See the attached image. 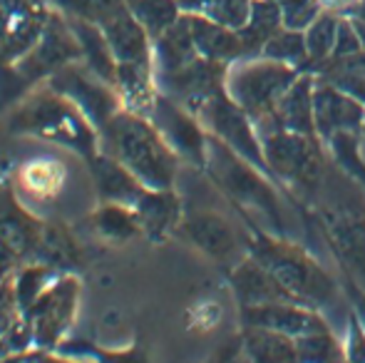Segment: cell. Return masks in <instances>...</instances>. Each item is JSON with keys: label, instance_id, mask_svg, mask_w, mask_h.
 I'll use <instances>...</instances> for the list:
<instances>
[{"label": "cell", "instance_id": "6da1fadb", "mask_svg": "<svg viewBox=\"0 0 365 363\" xmlns=\"http://www.w3.org/2000/svg\"><path fill=\"white\" fill-rule=\"evenodd\" d=\"M306 204L348 279L365 289V184L331 157L326 175Z\"/></svg>", "mask_w": 365, "mask_h": 363}, {"label": "cell", "instance_id": "7a4b0ae2", "mask_svg": "<svg viewBox=\"0 0 365 363\" xmlns=\"http://www.w3.org/2000/svg\"><path fill=\"white\" fill-rule=\"evenodd\" d=\"M8 132L70 152L90 165L102 152L97 125L63 92L40 83L25 92L8 115Z\"/></svg>", "mask_w": 365, "mask_h": 363}, {"label": "cell", "instance_id": "3957f363", "mask_svg": "<svg viewBox=\"0 0 365 363\" xmlns=\"http://www.w3.org/2000/svg\"><path fill=\"white\" fill-rule=\"evenodd\" d=\"M207 177L217 184V189L244 214L246 224L254 232H264L271 237L289 239V222H286L284 204L279 197V187L271 182L266 172L226 147L224 142L209 135L207 145Z\"/></svg>", "mask_w": 365, "mask_h": 363}, {"label": "cell", "instance_id": "277c9868", "mask_svg": "<svg viewBox=\"0 0 365 363\" xmlns=\"http://www.w3.org/2000/svg\"><path fill=\"white\" fill-rule=\"evenodd\" d=\"M102 152L120 160L147 189H174L179 157L154 122L122 107L100 130Z\"/></svg>", "mask_w": 365, "mask_h": 363}, {"label": "cell", "instance_id": "5b68a950", "mask_svg": "<svg viewBox=\"0 0 365 363\" xmlns=\"http://www.w3.org/2000/svg\"><path fill=\"white\" fill-rule=\"evenodd\" d=\"M254 232V229H251ZM249 254L266 269L291 301L311 306L316 311H333L341 306V286L306 249L293 244L291 239H279L264 232L249 237Z\"/></svg>", "mask_w": 365, "mask_h": 363}, {"label": "cell", "instance_id": "8992f818", "mask_svg": "<svg viewBox=\"0 0 365 363\" xmlns=\"http://www.w3.org/2000/svg\"><path fill=\"white\" fill-rule=\"evenodd\" d=\"M301 73L303 70L281 63V60L251 55V58H241L229 65L226 92L251 117L256 132L261 135L269 130L276 105Z\"/></svg>", "mask_w": 365, "mask_h": 363}, {"label": "cell", "instance_id": "52a82bcc", "mask_svg": "<svg viewBox=\"0 0 365 363\" xmlns=\"http://www.w3.org/2000/svg\"><path fill=\"white\" fill-rule=\"evenodd\" d=\"M261 145L271 180L306 204L331 165L326 142L291 130H274L261 137Z\"/></svg>", "mask_w": 365, "mask_h": 363}, {"label": "cell", "instance_id": "ba28073f", "mask_svg": "<svg viewBox=\"0 0 365 363\" xmlns=\"http://www.w3.org/2000/svg\"><path fill=\"white\" fill-rule=\"evenodd\" d=\"M82 299V281L75 272H60L38 296L23 316L30 331V346L43 351H58L65 339L73 336Z\"/></svg>", "mask_w": 365, "mask_h": 363}, {"label": "cell", "instance_id": "9c48e42d", "mask_svg": "<svg viewBox=\"0 0 365 363\" xmlns=\"http://www.w3.org/2000/svg\"><path fill=\"white\" fill-rule=\"evenodd\" d=\"M82 60L80 53V43H77L73 28H70V20L63 10L55 5V13L50 18L48 28H45L40 43L30 50L25 58H20L18 63L5 65V73L15 80V85H23V95L30 92L35 85L45 83L50 75H55L60 68L70 63Z\"/></svg>", "mask_w": 365, "mask_h": 363}, {"label": "cell", "instance_id": "30bf717a", "mask_svg": "<svg viewBox=\"0 0 365 363\" xmlns=\"http://www.w3.org/2000/svg\"><path fill=\"white\" fill-rule=\"evenodd\" d=\"M194 115L199 117V122H202L209 135H214L217 140L224 142L226 147L239 152L244 160H249L251 165H256L261 172L269 175V167H266V160H264L261 135L256 132L251 117L231 100L229 92L226 90L214 92L209 100H204L202 105L197 107Z\"/></svg>", "mask_w": 365, "mask_h": 363}, {"label": "cell", "instance_id": "8fae6325", "mask_svg": "<svg viewBox=\"0 0 365 363\" xmlns=\"http://www.w3.org/2000/svg\"><path fill=\"white\" fill-rule=\"evenodd\" d=\"M45 222L35 217L15 187H0V274L10 276L20 264L35 262Z\"/></svg>", "mask_w": 365, "mask_h": 363}, {"label": "cell", "instance_id": "7c38bea8", "mask_svg": "<svg viewBox=\"0 0 365 363\" xmlns=\"http://www.w3.org/2000/svg\"><path fill=\"white\" fill-rule=\"evenodd\" d=\"M53 13L48 0H0V68L18 63L40 43Z\"/></svg>", "mask_w": 365, "mask_h": 363}, {"label": "cell", "instance_id": "4fadbf2b", "mask_svg": "<svg viewBox=\"0 0 365 363\" xmlns=\"http://www.w3.org/2000/svg\"><path fill=\"white\" fill-rule=\"evenodd\" d=\"M45 85H50L53 90L70 97V100L95 122L97 130H102V127L122 110L120 92H117L115 85H110L107 80H102L100 75L92 73L82 60L60 68L58 73L45 80Z\"/></svg>", "mask_w": 365, "mask_h": 363}, {"label": "cell", "instance_id": "5bb4252c", "mask_svg": "<svg viewBox=\"0 0 365 363\" xmlns=\"http://www.w3.org/2000/svg\"><path fill=\"white\" fill-rule=\"evenodd\" d=\"M149 120L154 122L167 145L177 152V157L187 165L204 170L207 165V145H209V132L199 122V117L177 100L167 97L159 92L157 105H154Z\"/></svg>", "mask_w": 365, "mask_h": 363}, {"label": "cell", "instance_id": "9a60e30c", "mask_svg": "<svg viewBox=\"0 0 365 363\" xmlns=\"http://www.w3.org/2000/svg\"><path fill=\"white\" fill-rule=\"evenodd\" d=\"M226 73H229V65L226 63L199 55V58H194L184 68L174 70V73L157 75V85L159 92L177 100L187 110L197 112V107L204 100H209L214 92L226 90Z\"/></svg>", "mask_w": 365, "mask_h": 363}, {"label": "cell", "instance_id": "2e32d148", "mask_svg": "<svg viewBox=\"0 0 365 363\" xmlns=\"http://www.w3.org/2000/svg\"><path fill=\"white\" fill-rule=\"evenodd\" d=\"M313 117H316L318 137L328 142L338 135H358L365 122V105L356 95L316 75Z\"/></svg>", "mask_w": 365, "mask_h": 363}, {"label": "cell", "instance_id": "e0dca14e", "mask_svg": "<svg viewBox=\"0 0 365 363\" xmlns=\"http://www.w3.org/2000/svg\"><path fill=\"white\" fill-rule=\"evenodd\" d=\"M239 311L244 329H249V326L271 329L291 336V339H301V336L331 329V324H328V319H323L321 311L296 304V301H269V304L239 306Z\"/></svg>", "mask_w": 365, "mask_h": 363}, {"label": "cell", "instance_id": "ac0fdd59", "mask_svg": "<svg viewBox=\"0 0 365 363\" xmlns=\"http://www.w3.org/2000/svg\"><path fill=\"white\" fill-rule=\"evenodd\" d=\"M179 232L187 237V242L192 247H197L204 257L214 259V262H234V259H239V234L229 224V219H224L217 212L204 209V212L184 214Z\"/></svg>", "mask_w": 365, "mask_h": 363}, {"label": "cell", "instance_id": "d6986e66", "mask_svg": "<svg viewBox=\"0 0 365 363\" xmlns=\"http://www.w3.org/2000/svg\"><path fill=\"white\" fill-rule=\"evenodd\" d=\"M68 184V165L58 155H35L18 165L13 175V187L20 199L35 204H48L63 194Z\"/></svg>", "mask_w": 365, "mask_h": 363}, {"label": "cell", "instance_id": "ffe728a7", "mask_svg": "<svg viewBox=\"0 0 365 363\" xmlns=\"http://www.w3.org/2000/svg\"><path fill=\"white\" fill-rule=\"evenodd\" d=\"M97 28L105 33L112 53L120 63H154L152 53V35L147 33L145 25L132 13L130 3L117 8L115 13L107 15Z\"/></svg>", "mask_w": 365, "mask_h": 363}, {"label": "cell", "instance_id": "44dd1931", "mask_svg": "<svg viewBox=\"0 0 365 363\" xmlns=\"http://www.w3.org/2000/svg\"><path fill=\"white\" fill-rule=\"evenodd\" d=\"M135 212L140 219L142 237L154 244L167 242L174 232H179L184 219V207L177 189H147L135 204Z\"/></svg>", "mask_w": 365, "mask_h": 363}, {"label": "cell", "instance_id": "7402d4cb", "mask_svg": "<svg viewBox=\"0 0 365 363\" xmlns=\"http://www.w3.org/2000/svg\"><path fill=\"white\" fill-rule=\"evenodd\" d=\"M313 88H316V75H298V80L276 105L269 130L261 132V137L274 130H291L298 132V135L318 137L316 117H313Z\"/></svg>", "mask_w": 365, "mask_h": 363}, {"label": "cell", "instance_id": "603a6c76", "mask_svg": "<svg viewBox=\"0 0 365 363\" xmlns=\"http://www.w3.org/2000/svg\"><path fill=\"white\" fill-rule=\"evenodd\" d=\"M87 170L92 172L97 202H117V204H127V207H135L142 199V194L147 192L145 184L137 180L120 160H115L107 152H100L87 165Z\"/></svg>", "mask_w": 365, "mask_h": 363}, {"label": "cell", "instance_id": "cb8c5ba5", "mask_svg": "<svg viewBox=\"0 0 365 363\" xmlns=\"http://www.w3.org/2000/svg\"><path fill=\"white\" fill-rule=\"evenodd\" d=\"M189 20V28H192L194 43H197L199 55L209 60H219V63H236L241 58H251L249 48H246L244 38H241L239 30L226 28L221 23L204 18L197 13H184Z\"/></svg>", "mask_w": 365, "mask_h": 363}, {"label": "cell", "instance_id": "d4e9b609", "mask_svg": "<svg viewBox=\"0 0 365 363\" xmlns=\"http://www.w3.org/2000/svg\"><path fill=\"white\" fill-rule=\"evenodd\" d=\"M229 284L234 289V296L239 306H256L269 304V301H291L289 294L281 289V284L274 279L254 257L236 259V264L229 272Z\"/></svg>", "mask_w": 365, "mask_h": 363}, {"label": "cell", "instance_id": "484cf974", "mask_svg": "<svg viewBox=\"0 0 365 363\" xmlns=\"http://www.w3.org/2000/svg\"><path fill=\"white\" fill-rule=\"evenodd\" d=\"M115 88L120 92L125 110L149 117L159 97L154 63H120L117 65Z\"/></svg>", "mask_w": 365, "mask_h": 363}, {"label": "cell", "instance_id": "4316f807", "mask_svg": "<svg viewBox=\"0 0 365 363\" xmlns=\"http://www.w3.org/2000/svg\"><path fill=\"white\" fill-rule=\"evenodd\" d=\"M152 53H154V73L157 75L174 73V70L192 63L194 58H199V50L197 43H194L187 15L182 13V18L172 28H167L162 35H157L152 40Z\"/></svg>", "mask_w": 365, "mask_h": 363}, {"label": "cell", "instance_id": "83f0119b", "mask_svg": "<svg viewBox=\"0 0 365 363\" xmlns=\"http://www.w3.org/2000/svg\"><path fill=\"white\" fill-rule=\"evenodd\" d=\"M87 224H90L92 234L107 247H122L142 234L135 207L117 202H100L95 212L90 214Z\"/></svg>", "mask_w": 365, "mask_h": 363}, {"label": "cell", "instance_id": "f1b7e54d", "mask_svg": "<svg viewBox=\"0 0 365 363\" xmlns=\"http://www.w3.org/2000/svg\"><path fill=\"white\" fill-rule=\"evenodd\" d=\"M68 20H70V28H73L77 43H80L82 63H85L95 75H100L102 80L115 85L117 58H115V53H112L110 43H107L105 33H102L95 23H90V20L73 18V15H68Z\"/></svg>", "mask_w": 365, "mask_h": 363}, {"label": "cell", "instance_id": "f546056e", "mask_svg": "<svg viewBox=\"0 0 365 363\" xmlns=\"http://www.w3.org/2000/svg\"><path fill=\"white\" fill-rule=\"evenodd\" d=\"M241 349L251 361H264V363H289L298 361L296 339L271 329H256L249 326L241 334Z\"/></svg>", "mask_w": 365, "mask_h": 363}, {"label": "cell", "instance_id": "4dcf8cb0", "mask_svg": "<svg viewBox=\"0 0 365 363\" xmlns=\"http://www.w3.org/2000/svg\"><path fill=\"white\" fill-rule=\"evenodd\" d=\"M35 262L50 264L60 272H75V267L82 262V252L77 247L68 227L58 222H45L43 237H40Z\"/></svg>", "mask_w": 365, "mask_h": 363}, {"label": "cell", "instance_id": "1f68e13d", "mask_svg": "<svg viewBox=\"0 0 365 363\" xmlns=\"http://www.w3.org/2000/svg\"><path fill=\"white\" fill-rule=\"evenodd\" d=\"M341 18L336 10H323L306 30V48H308V68L306 73H316L323 63L333 55L338 40V28H341Z\"/></svg>", "mask_w": 365, "mask_h": 363}, {"label": "cell", "instance_id": "d6a6232c", "mask_svg": "<svg viewBox=\"0 0 365 363\" xmlns=\"http://www.w3.org/2000/svg\"><path fill=\"white\" fill-rule=\"evenodd\" d=\"M279 28H284V13H281L279 0H254L249 23H246L239 33H241V38H244L246 48H249V53L261 55L264 43Z\"/></svg>", "mask_w": 365, "mask_h": 363}, {"label": "cell", "instance_id": "836d02e7", "mask_svg": "<svg viewBox=\"0 0 365 363\" xmlns=\"http://www.w3.org/2000/svg\"><path fill=\"white\" fill-rule=\"evenodd\" d=\"M179 5L184 13H197L226 28L241 30L249 23L254 0H179Z\"/></svg>", "mask_w": 365, "mask_h": 363}, {"label": "cell", "instance_id": "e575fe53", "mask_svg": "<svg viewBox=\"0 0 365 363\" xmlns=\"http://www.w3.org/2000/svg\"><path fill=\"white\" fill-rule=\"evenodd\" d=\"M261 55L271 60H281L286 65L303 70L308 68V48H306V35L303 30H293V28H279L261 48Z\"/></svg>", "mask_w": 365, "mask_h": 363}, {"label": "cell", "instance_id": "d590c367", "mask_svg": "<svg viewBox=\"0 0 365 363\" xmlns=\"http://www.w3.org/2000/svg\"><path fill=\"white\" fill-rule=\"evenodd\" d=\"M127 3L137 20L147 28V33L152 35V40L167 28H172L184 13L179 0H127Z\"/></svg>", "mask_w": 365, "mask_h": 363}, {"label": "cell", "instance_id": "8d00e7d4", "mask_svg": "<svg viewBox=\"0 0 365 363\" xmlns=\"http://www.w3.org/2000/svg\"><path fill=\"white\" fill-rule=\"evenodd\" d=\"M298 361H311V363H331L346 359V346L336 336L333 329L318 331V334H308L296 339Z\"/></svg>", "mask_w": 365, "mask_h": 363}, {"label": "cell", "instance_id": "74e56055", "mask_svg": "<svg viewBox=\"0 0 365 363\" xmlns=\"http://www.w3.org/2000/svg\"><path fill=\"white\" fill-rule=\"evenodd\" d=\"M127 0H55L60 10L65 15L73 18L90 20V23H102L110 13H115L117 8H122Z\"/></svg>", "mask_w": 365, "mask_h": 363}, {"label": "cell", "instance_id": "f35d334b", "mask_svg": "<svg viewBox=\"0 0 365 363\" xmlns=\"http://www.w3.org/2000/svg\"><path fill=\"white\" fill-rule=\"evenodd\" d=\"M343 346H346L348 361H365V326L356 316V311L348 314V326L343 331Z\"/></svg>", "mask_w": 365, "mask_h": 363}, {"label": "cell", "instance_id": "ab89813d", "mask_svg": "<svg viewBox=\"0 0 365 363\" xmlns=\"http://www.w3.org/2000/svg\"><path fill=\"white\" fill-rule=\"evenodd\" d=\"M358 152H361V160L365 165V122H363L361 132H358Z\"/></svg>", "mask_w": 365, "mask_h": 363}, {"label": "cell", "instance_id": "60d3db41", "mask_svg": "<svg viewBox=\"0 0 365 363\" xmlns=\"http://www.w3.org/2000/svg\"><path fill=\"white\" fill-rule=\"evenodd\" d=\"M351 15H358V18H365V0H361V3L353 8V13Z\"/></svg>", "mask_w": 365, "mask_h": 363}]
</instances>
